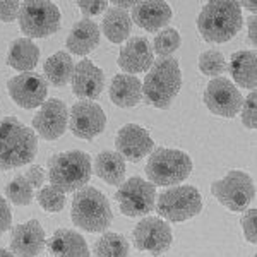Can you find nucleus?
<instances>
[{"label":"nucleus","mask_w":257,"mask_h":257,"mask_svg":"<svg viewBox=\"0 0 257 257\" xmlns=\"http://www.w3.org/2000/svg\"><path fill=\"white\" fill-rule=\"evenodd\" d=\"M242 26V9L231 0H211L197 18V30L208 43H226L238 35Z\"/></svg>","instance_id":"nucleus-1"},{"label":"nucleus","mask_w":257,"mask_h":257,"mask_svg":"<svg viewBox=\"0 0 257 257\" xmlns=\"http://www.w3.org/2000/svg\"><path fill=\"white\" fill-rule=\"evenodd\" d=\"M36 134L16 117L0 118V170H14L35 160Z\"/></svg>","instance_id":"nucleus-2"},{"label":"nucleus","mask_w":257,"mask_h":257,"mask_svg":"<svg viewBox=\"0 0 257 257\" xmlns=\"http://www.w3.org/2000/svg\"><path fill=\"white\" fill-rule=\"evenodd\" d=\"M182 88V70L173 57L158 59L143 81V98L148 105L160 110L170 108Z\"/></svg>","instance_id":"nucleus-3"},{"label":"nucleus","mask_w":257,"mask_h":257,"mask_svg":"<svg viewBox=\"0 0 257 257\" xmlns=\"http://www.w3.org/2000/svg\"><path fill=\"white\" fill-rule=\"evenodd\" d=\"M93 165L91 156L84 151H65L52 156L48 160V178L50 185L62 192H77L86 187L91 178Z\"/></svg>","instance_id":"nucleus-4"},{"label":"nucleus","mask_w":257,"mask_h":257,"mask_svg":"<svg viewBox=\"0 0 257 257\" xmlns=\"http://www.w3.org/2000/svg\"><path fill=\"white\" fill-rule=\"evenodd\" d=\"M192 173V160L187 153L172 148H156L146 163V175L153 185H180Z\"/></svg>","instance_id":"nucleus-5"},{"label":"nucleus","mask_w":257,"mask_h":257,"mask_svg":"<svg viewBox=\"0 0 257 257\" xmlns=\"http://www.w3.org/2000/svg\"><path fill=\"white\" fill-rule=\"evenodd\" d=\"M72 221L84 231H105L113 221L110 202L96 187H82L72 199Z\"/></svg>","instance_id":"nucleus-6"},{"label":"nucleus","mask_w":257,"mask_h":257,"mask_svg":"<svg viewBox=\"0 0 257 257\" xmlns=\"http://www.w3.org/2000/svg\"><path fill=\"white\" fill-rule=\"evenodd\" d=\"M155 209L165 221L182 223L201 213L202 197L192 185H175L156 197Z\"/></svg>","instance_id":"nucleus-7"},{"label":"nucleus","mask_w":257,"mask_h":257,"mask_svg":"<svg viewBox=\"0 0 257 257\" xmlns=\"http://www.w3.org/2000/svg\"><path fill=\"white\" fill-rule=\"evenodd\" d=\"M19 26L26 38H47L59 31L60 11L48 0H26L21 2Z\"/></svg>","instance_id":"nucleus-8"},{"label":"nucleus","mask_w":257,"mask_h":257,"mask_svg":"<svg viewBox=\"0 0 257 257\" xmlns=\"http://www.w3.org/2000/svg\"><path fill=\"white\" fill-rule=\"evenodd\" d=\"M211 194L219 204L233 213H242L255 197V185L252 177L240 170H231L225 177L211 184Z\"/></svg>","instance_id":"nucleus-9"},{"label":"nucleus","mask_w":257,"mask_h":257,"mask_svg":"<svg viewBox=\"0 0 257 257\" xmlns=\"http://www.w3.org/2000/svg\"><path fill=\"white\" fill-rule=\"evenodd\" d=\"M118 208L128 218L146 216L155 209L156 187L141 177H132L120 185L115 194Z\"/></svg>","instance_id":"nucleus-10"},{"label":"nucleus","mask_w":257,"mask_h":257,"mask_svg":"<svg viewBox=\"0 0 257 257\" xmlns=\"http://www.w3.org/2000/svg\"><path fill=\"white\" fill-rule=\"evenodd\" d=\"M132 238L138 250L149 252L153 255H161L172 247V228L165 219L156 216L143 218L132 230Z\"/></svg>","instance_id":"nucleus-11"},{"label":"nucleus","mask_w":257,"mask_h":257,"mask_svg":"<svg viewBox=\"0 0 257 257\" xmlns=\"http://www.w3.org/2000/svg\"><path fill=\"white\" fill-rule=\"evenodd\" d=\"M202 99H204L211 113L225 118H233L242 108L243 103L242 93L238 91V88L225 77L211 79L209 84L206 86Z\"/></svg>","instance_id":"nucleus-12"},{"label":"nucleus","mask_w":257,"mask_h":257,"mask_svg":"<svg viewBox=\"0 0 257 257\" xmlns=\"http://www.w3.org/2000/svg\"><path fill=\"white\" fill-rule=\"evenodd\" d=\"M105 125L106 115L98 103L81 99L70 108L69 127L76 138L91 141L105 131Z\"/></svg>","instance_id":"nucleus-13"},{"label":"nucleus","mask_w":257,"mask_h":257,"mask_svg":"<svg viewBox=\"0 0 257 257\" xmlns=\"http://www.w3.org/2000/svg\"><path fill=\"white\" fill-rule=\"evenodd\" d=\"M7 89L12 101L26 110L41 106L48 94L47 81L36 72H23L14 76L7 82Z\"/></svg>","instance_id":"nucleus-14"},{"label":"nucleus","mask_w":257,"mask_h":257,"mask_svg":"<svg viewBox=\"0 0 257 257\" xmlns=\"http://www.w3.org/2000/svg\"><path fill=\"white\" fill-rule=\"evenodd\" d=\"M69 111L65 103L59 98L47 99L33 117V127L45 141L59 139L67 128Z\"/></svg>","instance_id":"nucleus-15"},{"label":"nucleus","mask_w":257,"mask_h":257,"mask_svg":"<svg viewBox=\"0 0 257 257\" xmlns=\"http://www.w3.org/2000/svg\"><path fill=\"white\" fill-rule=\"evenodd\" d=\"M115 148L123 158L139 161L144 156L151 155V151L155 149V141L144 127L138 125V123H127L117 132Z\"/></svg>","instance_id":"nucleus-16"},{"label":"nucleus","mask_w":257,"mask_h":257,"mask_svg":"<svg viewBox=\"0 0 257 257\" xmlns=\"http://www.w3.org/2000/svg\"><path fill=\"white\" fill-rule=\"evenodd\" d=\"M45 245V230L36 219L16 225L11 233V252L16 257H36Z\"/></svg>","instance_id":"nucleus-17"},{"label":"nucleus","mask_w":257,"mask_h":257,"mask_svg":"<svg viewBox=\"0 0 257 257\" xmlns=\"http://www.w3.org/2000/svg\"><path fill=\"white\" fill-rule=\"evenodd\" d=\"M153 64H155V52L151 43L143 36L128 38L118 53V67L131 76L148 72Z\"/></svg>","instance_id":"nucleus-18"},{"label":"nucleus","mask_w":257,"mask_h":257,"mask_svg":"<svg viewBox=\"0 0 257 257\" xmlns=\"http://www.w3.org/2000/svg\"><path fill=\"white\" fill-rule=\"evenodd\" d=\"M72 91L81 99H96L105 88V74L89 59H82L74 65Z\"/></svg>","instance_id":"nucleus-19"},{"label":"nucleus","mask_w":257,"mask_h":257,"mask_svg":"<svg viewBox=\"0 0 257 257\" xmlns=\"http://www.w3.org/2000/svg\"><path fill=\"white\" fill-rule=\"evenodd\" d=\"M131 19L143 28L144 31L155 33L165 28L172 19V9L167 2L161 0H144V2H136L132 7Z\"/></svg>","instance_id":"nucleus-20"},{"label":"nucleus","mask_w":257,"mask_h":257,"mask_svg":"<svg viewBox=\"0 0 257 257\" xmlns=\"http://www.w3.org/2000/svg\"><path fill=\"white\" fill-rule=\"evenodd\" d=\"M67 48L74 55H88L99 45V28L94 21L81 19L72 26L67 36Z\"/></svg>","instance_id":"nucleus-21"},{"label":"nucleus","mask_w":257,"mask_h":257,"mask_svg":"<svg viewBox=\"0 0 257 257\" xmlns=\"http://www.w3.org/2000/svg\"><path fill=\"white\" fill-rule=\"evenodd\" d=\"M48 250L57 257H89V248L81 233L60 228L47 242Z\"/></svg>","instance_id":"nucleus-22"},{"label":"nucleus","mask_w":257,"mask_h":257,"mask_svg":"<svg viewBox=\"0 0 257 257\" xmlns=\"http://www.w3.org/2000/svg\"><path fill=\"white\" fill-rule=\"evenodd\" d=\"M110 99L120 108H134L143 99V82L131 74H117L110 84Z\"/></svg>","instance_id":"nucleus-23"},{"label":"nucleus","mask_w":257,"mask_h":257,"mask_svg":"<svg viewBox=\"0 0 257 257\" xmlns=\"http://www.w3.org/2000/svg\"><path fill=\"white\" fill-rule=\"evenodd\" d=\"M237 86L254 91L257 84V53L254 50H240L233 53L228 69Z\"/></svg>","instance_id":"nucleus-24"},{"label":"nucleus","mask_w":257,"mask_h":257,"mask_svg":"<svg viewBox=\"0 0 257 257\" xmlns=\"http://www.w3.org/2000/svg\"><path fill=\"white\" fill-rule=\"evenodd\" d=\"M40 48L30 38H18L11 43L7 52V65L12 69L23 72H33V69L38 65Z\"/></svg>","instance_id":"nucleus-25"},{"label":"nucleus","mask_w":257,"mask_h":257,"mask_svg":"<svg viewBox=\"0 0 257 257\" xmlns=\"http://www.w3.org/2000/svg\"><path fill=\"white\" fill-rule=\"evenodd\" d=\"M96 175L108 185H120L125 177V161L117 151H101L94 161Z\"/></svg>","instance_id":"nucleus-26"},{"label":"nucleus","mask_w":257,"mask_h":257,"mask_svg":"<svg viewBox=\"0 0 257 257\" xmlns=\"http://www.w3.org/2000/svg\"><path fill=\"white\" fill-rule=\"evenodd\" d=\"M74 60L69 55V52H57L50 55L43 64V70L47 79L57 88L69 84L74 74Z\"/></svg>","instance_id":"nucleus-27"},{"label":"nucleus","mask_w":257,"mask_h":257,"mask_svg":"<svg viewBox=\"0 0 257 257\" xmlns=\"http://www.w3.org/2000/svg\"><path fill=\"white\" fill-rule=\"evenodd\" d=\"M101 30L111 43H123L132 30V19L125 11L111 7L105 12L101 21Z\"/></svg>","instance_id":"nucleus-28"},{"label":"nucleus","mask_w":257,"mask_h":257,"mask_svg":"<svg viewBox=\"0 0 257 257\" xmlns=\"http://www.w3.org/2000/svg\"><path fill=\"white\" fill-rule=\"evenodd\" d=\"M96 257H127L128 255V242L123 235L115 231H106L94 245Z\"/></svg>","instance_id":"nucleus-29"},{"label":"nucleus","mask_w":257,"mask_h":257,"mask_svg":"<svg viewBox=\"0 0 257 257\" xmlns=\"http://www.w3.org/2000/svg\"><path fill=\"white\" fill-rule=\"evenodd\" d=\"M6 196L14 206H28L35 197V192L28 178L19 175L6 185Z\"/></svg>","instance_id":"nucleus-30"},{"label":"nucleus","mask_w":257,"mask_h":257,"mask_svg":"<svg viewBox=\"0 0 257 257\" xmlns=\"http://www.w3.org/2000/svg\"><path fill=\"white\" fill-rule=\"evenodd\" d=\"M228 64L221 52L218 50H206L199 55V70L204 76L209 77H221L226 72Z\"/></svg>","instance_id":"nucleus-31"},{"label":"nucleus","mask_w":257,"mask_h":257,"mask_svg":"<svg viewBox=\"0 0 257 257\" xmlns=\"http://www.w3.org/2000/svg\"><path fill=\"white\" fill-rule=\"evenodd\" d=\"M180 43L182 40L178 31L173 30V28H165L163 31H160L156 35L155 43H153V52L158 53L160 59H165V57L172 55L173 52H177Z\"/></svg>","instance_id":"nucleus-32"},{"label":"nucleus","mask_w":257,"mask_h":257,"mask_svg":"<svg viewBox=\"0 0 257 257\" xmlns=\"http://www.w3.org/2000/svg\"><path fill=\"white\" fill-rule=\"evenodd\" d=\"M38 204L48 213H60L65 208V194L53 185H45L36 194Z\"/></svg>","instance_id":"nucleus-33"},{"label":"nucleus","mask_w":257,"mask_h":257,"mask_svg":"<svg viewBox=\"0 0 257 257\" xmlns=\"http://www.w3.org/2000/svg\"><path fill=\"white\" fill-rule=\"evenodd\" d=\"M242 123L247 128H255L257 127V96L255 91H252L247 96V99H243L242 103Z\"/></svg>","instance_id":"nucleus-34"},{"label":"nucleus","mask_w":257,"mask_h":257,"mask_svg":"<svg viewBox=\"0 0 257 257\" xmlns=\"http://www.w3.org/2000/svg\"><path fill=\"white\" fill-rule=\"evenodd\" d=\"M255 219H257V211L245 209V214L242 216V230H243V237L248 243H255L257 242V226H255Z\"/></svg>","instance_id":"nucleus-35"},{"label":"nucleus","mask_w":257,"mask_h":257,"mask_svg":"<svg viewBox=\"0 0 257 257\" xmlns=\"http://www.w3.org/2000/svg\"><path fill=\"white\" fill-rule=\"evenodd\" d=\"M77 7L84 16H98L103 11H106L108 2H105V0H82V2H77Z\"/></svg>","instance_id":"nucleus-36"},{"label":"nucleus","mask_w":257,"mask_h":257,"mask_svg":"<svg viewBox=\"0 0 257 257\" xmlns=\"http://www.w3.org/2000/svg\"><path fill=\"white\" fill-rule=\"evenodd\" d=\"M21 9V2L18 0H9V2H0V21L4 23H12L18 19Z\"/></svg>","instance_id":"nucleus-37"},{"label":"nucleus","mask_w":257,"mask_h":257,"mask_svg":"<svg viewBox=\"0 0 257 257\" xmlns=\"http://www.w3.org/2000/svg\"><path fill=\"white\" fill-rule=\"evenodd\" d=\"M24 177L28 178V182L31 184L33 189H40L41 185L47 182V173H45V170L38 167V165H33V167L28 168V172L24 173Z\"/></svg>","instance_id":"nucleus-38"},{"label":"nucleus","mask_w":257,"mask_h":257,"mask_svg":"<svg viewBox=\"0 0 257 257\" xmlns=\"http://www.w3.org/2000/svg\"><path fill=\"white\" fill-rule=\"evenodd\" d=\"M12 225V213L9 202L4 197H0V235H4L7 230H11Z\"/></svg>","instance_id":"nucleus-39"},{"label":"nucleus","mask_w":257,"mask_h":257,"mask_svg":"<svg viewBox=\"0 0 257 257\" xmlns=\"http://www.w3.org/2000/svg\"><path fill=\"white\" fill-rule=\"evenodd\" d=\"M255 24H257V18L255 14H252L247 21V28H248V41H250L252 47L257 45V38H255Z\"/></svg>","instance_id":"nucleus-40"},{"label":"nucleus","mask_w":257,"mask_h":257,"mask_svg":"<svg viewBox=\"0 0 257 257\" xmlns=\"http://www.w3.org/2000/svg\"><path fill=\"white\" fill-rule=\"evenodd\" d=\"M134 6H136V2H122V0H115V2H113L115 9L125 11V12H127V9H132Z\"/></svg>","instance_id":"nucleus-41"},{"label":"nucleus","mask_w":257,"mask_h":257,"mask_svg":"<svg viewBox=\"0 0 257 257\" xmlns=\"http://www.w3.org/2000/svg\"><path fill=\"white\" fill-rule=\"evenodd\" d=\"M238 6H243V7H247V9H250L252 14H255L257 12V4L255 2H242V4H238Z\"/></svg>","instance_id":"nucleus-42"},{"label":"nucleus","mask_w":257,"mask_h":257,"mask_svg":"<svg viewBox=\"0 0 257 257\" xmlns=\"http://www.w3.org/2000/svg\"><path fill=\"white\" fill-rule=\"evenodd\" d=\"M0 257H16L11 250H6V248H0Z\"/></svg>","instance_id":"nucleus-43"},{"label":"nucleus","mask_w":257,"mask_h":257,"mask_svg":"<svg viewBox=\"0 0 257 257\" xmlns=\"http://www.w3.org/2000/svg\"><path fill=\"white\" fill-rule=\"evenodd\" d=\"M254 257H255V255H254Z\"/></svg>","instance_id":"nucleus-44"}]
</instances>
